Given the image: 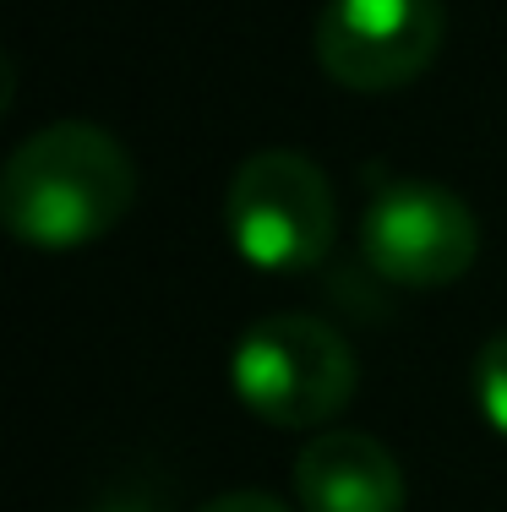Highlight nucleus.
I'll return each mask as SVG.
<instances>
[{
    "mask_svg": "<svg viewBox=\"0 0 507 512\" xmlns=\"http://www.w3.org/2000/svg\"><path fill=\"white\" fill-rule=\"evenodd\" d=\"M448 11L442 0H328L317 11V66L349 93L409 88L437 60Z\"/></svg>",
    "mask_w": 507,
    "mask_h": 512,
    "instance_id": "obj_5",
    "label": "nucleus"
},
{
    "mask_svg": "<svg viewBox=\"0 0 507 512\" xmlns=\"http://www.w3.org/2000/svg\"><path fill=\"white\" fill-rule=\"evenodd\" d=\"M202 512H289V507L268 491H229V496H219V502H208Z\"/></svg>",
    "mask_w": 507,
    "mask_h": 512,
    "instance_id": "obj_8",
    "label": "nucleus"
},
{
    "mask_svg": "<svg viewBox=\"0 0 507 512\" xmlns=\"http://www.w3.org/2000/svg\"><path fill=\"white\" fill-rule=\"evenodd\" d=\"M475 404L491 431L507 436V333L486 338L475 355Z\"/></svg>",
    "mask_w": 507,
    "mask_h": 512,
    "instance_id": "obj_7",
    "label": "nucleus"
},
{
    "mask_svg": "<svg viewBox=\"0 0 507 512\" xmlns=\"http://www.w3.org/2000/svg\"><path fill=\"white\" fill-rule=\"evenodd\" d=\"M137 202V164L93 120H55L17 142L0 169V224L33 251L104 240Z\"/></svg>",
    "mask_w": 507,
    "mask_h": 512,
    "instance_id": "obj_1",
    "label": "nucleus"
},
{
    "mask_svg": "<svg viewBox=\"0 0 507 512\" xmlns=\"http://www.w3.org/2000/svg\"><path fill=\"white\" fill-rule=\"evenodd\" d=\"M355 349L344 333L306 311H273L251 322L229 360L240 404L279 431H317L355 398Z\"/></svg>",
    "mask_w": 507,
    "mask_h": 512,
    "instance_id": "obj_2",
    "label": "nucleus"
},
{
    "mask_svg": "<svg viewBox=\"0 0 507 512\" xmlns=\"http://www.w3.org/2000/svg\"><path fill=\"white\" fill-rule=\"evenodd\" d=\"M300 512H404V469L366 431H317L295 458Z\"/></svg>",
    "mask_w": 507,
    "mask_h": 512,
    "instance_id": "obj_6",
    "label": "nucleus"
},
{
    "mask_svg": "<svg viewBox=\"0 0 507 512\" xmlns=\"http://www.w3.org/2000/svg\"><path fill=\"white\" fill-rule=\"evenodd\" d=\"M360 256L398 289H442L475 267L480 224L437 180H388L360 213Z\"/></svg>",
    "mask_w": 507,
    "mask_h": 512,
    "instance_id": "obj_4",
    "label": "nucleus"
},
{
    "mask_svg": "<svg viewBox=\"0 0 507 512\" xmlns=\"http://www.w3.org/2000/svg\"><path fill=\"white\" fill-rule=\"evenodd\" d=\"M224 235L262 273H306L333 251L338 197L317 158L262 148L224 186Z\"/></svg>",
    "mask_w": 507,
    "mask_h": 512,
    "instance_id": "obj_3",
    "label": "nucleus"
}]
</instances>
